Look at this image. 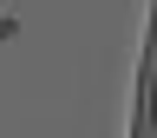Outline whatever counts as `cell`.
Returning a JSON list of instances; mask_svg holds the SVG:
<instances>
[{
    "instance_id": "6da1fadb",
    "label": "cell",
    "mask_w": 157,
    "mask_h": 138,
    "mask_svg": "<svg viewBox=\"0 0 157 138\" xmlns=\"http://www.w3.org/2000/svg\"><path fill=\"white\" fill-rule=\"evenodd\" d=\"M7 33H13V20H0V39H7Z\"/></svg>"
}]
</instances>
